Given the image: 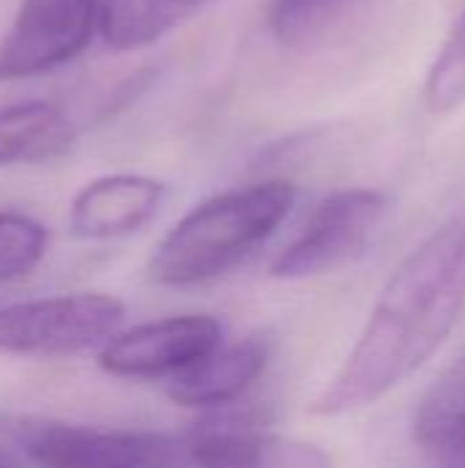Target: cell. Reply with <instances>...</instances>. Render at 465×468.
<instances>
[{"mask_svg":"<svg viewBox=\"0 0 465 468\" xmlns=\"http://www.w3.org/2000/svg\"><path fill=\"white\" fill-rule=\"evenodd\" d=\"M203 0H99L96 30L115 52L143 49L178 27Z\"/></svg>","mask_w":465,"mask_h":468,"instance_id":"cell-12","label":"cell"},{"mask_svg":"<svg viewBox=\"0 0 465 468\" xmlns=\"http://www.w3.org/2000/svg\"><path fill=\"white\" fill-rule=\"evenodd\" d=\"M222 343L214 315H167L118 329L99 351V367L118 378H173Z\"/></svg>","mask_w":465,"mask_h":468,"instance_id":"cell-7","label":"cell"},{"mask_svg":"<svg viewBox=\"0 0 465 468\" xmlns=\"http://www.w3.org/2000/svg\"><path fill=\"white\" fill-rule=\"evenodd\" d=\"M430 458L436 461L439 468H465V439L455 441L449 447H441L436 452H430Z\"/></svg>","mask_w":465,"mask_h":468,"instance_id":"cell-17","label":"cell"},{"mask_svg":"<svg viewBox=\"0 0 465 468\" xmlns=\"http://www.w3.org/2000/svg\"><path fill=\"white\" fill-rule=\"evenodd\" d=\"M192 468H274L277 444L249 414L211 411L181 441Z\"/></svg>","mask_w":465,"mask_h":468,"instance_id":"cell-10","label":"cell"},{"mask_svg":"<svg viewBox=\"0 0 465 468\" xmlns=\"http://www.w3.org/2000/svg\"><path fill=\"white\" fill-rule=\"evenodd\" d=\"M47 228L22 214L0 211V285L30 274L47 255Z\"/></svg>","mask_w":465,"mask_h":468,"instance_id":"cell-15","label":"cell"},{"mask_svg":"<svg viewBox=\"0 0 465 468\" xmlns=\"http://www.w3.org/2000/svg\"><path fill=\"white\" fill-rule=\"evenodd\" d=\"M386 217V195L378 189H340L326 195L301 233L274 258L271 277L307 280L359 258Z\"/></svg>","mask_w":465,"mask_h":468,"instance_id":"cell-5","label":"cell"},{"mask_svg":"<svg viewBox=\"0 0 465 468\" xmlns=\"http://www.w3.org/2000/svg\"><path fill=\"white\" fill-rule=\"evenodd\" d=\"M16 441L38 468H192L181 441L148 431L27 420Z\"/></svg>","mask_w":465,"mask_h":468,"instance_id":"cell-4","label":"cell"},{"mask_svg":"<svg viewBox=\"0 0 465 468\" xmlns=\"http://www.w3.org/2000/svg\"><path fill=\"white\" fill-rule=\"evenodd\" d=\"M99 0H22L0 38V82L47 74L82 55L96 33Z\"/></svg>","mask_w":465,"mask_h":468,"instance_id":"cell-6","label":"cell"},{"mask_svg":"<svg viewBox=\"0 0 465 468\" xmlns=\"http://www.w3.org/2000/svg\"><path fill=\"white\" fill-rule=\"evenodd\" d=\"M296 186L271 178L219 192L181 217L148 258L145 274L162 288L208 282L255 252L291 214Z\"/></svg>","mask_w":465,"mask_h":468,"instance_id":"cell-2","label":"cell"},{"mask_svg":"<svg viewBox=\"0 0 465 468\" xmlns=\"http://www.w3.org/2000/svg\"><path fill=\"white\" fill-rule=\"evenodd\" d=\"M354 0H271L269 27L285 47H307L318 41L343 8Z\"/></svg>","mask_w":465,"mask_h":468,"instance_id":"cell-14","label":"cell"},{"mask_svg":"<svg viewBox=\"0 0 465 468\" xmlns=\"http://www.w3.org/2000/svg\"><path fill=\"white\" fill-rule=\"evenodd\" d=\"M271 346L252 335L236 343H219L208 356L167 381V398L184 409L219 411L236 403L269 367Z\"/></svg>","mask_w":465,"mask_h":468,"instance_id":"cell-9","label":"cell"},{"mask_svg":"<svg viewBox=\"0 0 465 468\" xmlns=\"http://www.w3.org/2000/svg\"><path fill=\"white\" fill-rule=\"evenodd\" d=\"M167 184L140 173L101 176L71 200L69 230L82 241H112L145 228L167 200Z\"/></svg>","mask_w":465,"mask_h":468,"instance_id":"cell-8","label":"cell"},{"mask_svg":"<svg viewBox=\"0 0 465 468\" xmlns=\"http://www.w3.org/2000/svg\"><path fill=\"white\" fill-rule=\"evenodd\" d=\"M463 310L465 208L395 271L354 351L310 403V414L343 417L389 395L439 351Z\"/></svg>","mask_w":465,"mask_h":468,"instance_id":"cell-1","label":"cell"},{"mask_svg":"<svg viewBox=\"0 0 465 468\" xmlns=\"http://www.w3.org/2000/svg\"><path fill=\"white\" fill-rule=\"evenodd\" d=\"M126 318L121 299L107 293H63L0 307V354L69 356L104 346Z\"/></svg>","mask_w":465,"mask_h":468,"instance_id":"cell-3","label":"cell"},{"mask_svg":"<svg viewBox=\"0 0 465 468\" xmlns=\"http://www.w3.org/2000/svg\"><path fill=\"white\" fill-rule=\"evenodd\" d=\"M77 129L49 101H16L0 107V167L41 165L71 151Z\"/></svg>","mask_w":465,"mask_h":468,"instance_id":"cell-11","label":"cell"},{"mask_svg":"<svg viewBox=\"0 0 465 468\" xmlns=\"http://www.w3.org/2000/svg\"><path fill=\"white\" fill-rule=\"evenodd\" d=\"M465 439V359L455 365L425 398L417 417V441L436 452Z\"/></svg>","mask_w":465,"mask_h":468,"instance_id":"cell-13","label":"cell"},{"mask_svg":"<svg viewBox=\"0 0 465 468\" xmlns=\"http://www.w3.org/2000/svg\"><path fill=\"white\" fill-rule=\"evenodd\" d=\"M0 468H22V463H19L8 450H3V447H0Z\"/></svg>","mask_w":465,"mask_h":468,"instance_id":"cell-18","label":"cell"},{"mask_svg":"<svg viewBox=\"0 0 465 468\" xmlns=\"http://www.w3.org/2000/svg\"><path fill=\"white\" fill-rule=\"evenodd\" d=\"M425 99L428 107L436 112H449L465 104V11L449 30L447 41L441 44L430 66Z\"/></svg>","mask_w":465,"mask_h":468,"instance_id":"cell-16","label":"cell"}]
</instances>
